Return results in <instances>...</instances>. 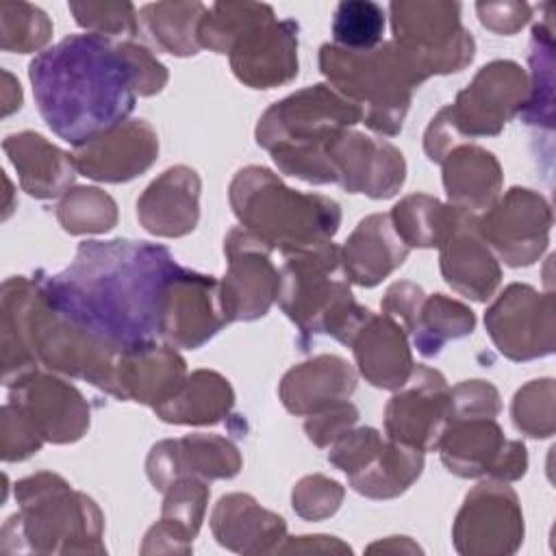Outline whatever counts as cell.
<instances>
[{"instance_id":"1","label":"cell","mask_w":556,"mask_h":556,"mask_svg":"<svg viewBox=\"0 0 556 556\" xmlns=\"http://www.w3.org/2000/svg\"><path fill=\"white\" fill-rule=\"evenodd\" d=\"M178 263L146 241H83L70 267L35 274L43 300L74 328L115 354L154 345Z\"/></svg>"},{"instance_id":"2","label":"cell","mask_w":556,"mask_h":556,"mask_svg":"<svg viewBox=\"0 0 556 556\" xmlns=\"http://www.w3.org/2000/svg\"><path fill=\"white\" fill-rule=\"evenodd\" d=\"M37 109L48 128L74 148L126 122L137 83L130 61L109 37L70 35L28 65Z\"/></svg>"},{"instance_id":"3","label":"cell","mask_w":556,"mask_h":556,"mask_svg":"<svg viewBox=\"0 0 556 556\" xmlns=\"http://www.w3.org/2000/svg\"><path fill=\"white\" fill-rule=\"evenodd\" d=\"M361 119L354 102L330 85H313L271 104L258 119L256 141L280 172L313 185L337 182L326 148Z\"/></svg>"},{"instance_id":"4","label":"cell","mask_w":556,"mask_h":556,"mask_svg":"<svg viewBox=\"0 0 556 556\" xmlns=\"http://www.w3.org/2000/svg\"><path fill=\"white\" fill-rule=\"evenodd\" d=\"M228 195L241 226L282 256L330 243L341 224L332 198L300 193L261 165L239 169Z\"/></svg>"},{"instance_id":"5","label":"cell","mask_w":556,"mask_h":556,"mask_svg":"<svg viewBox=\"0 0 556 556\" xmlns=\"http://www.w3.org/2000/svg\"><path fill=\"white\" fill-rule=\"evenodd\" d=\"M319 70L334 91L361 109L365 124L387 137L402 130L413 89L426 80L395 41H382L371 50L324 43Z\"/></svg>"},{"instance_id":"6","label":"cell","mask_w":556,"mask_h":556,"mask_svg":"<svg viewBox=\"0 0 556 556\" xmlns=\"http://www.w3.org/2000/svg\"><path fill=\"white\" fill-rule=\"evenodd\" d=\"M278 304L302 337L330 334L350 345L371 315L356 304L341 267V248L332 241L282 256Z\"/></svg>"},{"instance_id":"7","label":"cell","mask_w":556,"mask_h":556,"mask_svg":"<svg viewBox=\"0 0 556 556\" xmlns=\"http://www.w3.org/2000/svg\"><path fill=\"white\" fill-rule=\"evenodd\" d=\"M15 513L2 528V543L22 539L33 552H104L102 513L91 497L61 476L39 471L15 484Z\"/></svg>"},{"instance_id":"8","label":"cell","mask_w":556,"mask_h":556,"mask_svg":"<svg viewBox=\"0 0 556 556\" xmlns=\"http://www.w3.org/2000/svg\"><path fill=\"white\" fill-rule=\"evenodd\" d=\"M389 11L393 41L415 61L426 78L460 72L471 63L476 43L460 24L458 2H393Z\"/></svg>"},{"instance_id":"9","label":"cell","mask_w":556,"mask_h":556,"mask_svg":"<svg viewBox=\"0 0 556 556\" xmlns=\"http://www.w3.org/2000/svg\"><path fill=\"white\" fill-rule=\"evenodd\" d=\"M328 460L348 473L350 486L371 500L402 495L424 469V452L376 428H352L328 447Z\"/></svg>"},{"instance_id":"10","label":"cell","mask_w":556,"mask_h":556,"mask_svg":"<svg viewBox=\"0 0 556 556\" xmlns=\"http://www.w3.org/2000/svg\"><path fill=\"white\" fill-rule=\"evenodd\" d=\"M437 450L447 471L460 478L491 476L513 482L528 469L526 445L506 439L495 417H452Z\"/></svg>"},{"instance_id":"11","label":"cell","mask_w":556,"mask_h":556,"mask_svg":"<svg viewBox=\"0 0 556 556\" xmlns=\"http://www.w3.org/2000/svg\"><path fill=\"white\" fill-rule=\"evenodd\" d=\"M528 93L530 83L523 67L500 59L480 67L445 111L463 139L500 135L504 124L523 111Z\"/></svg>"},{"instance_id":"12","label":"cell","mask_w":556,"mask_h":556,"mask_svg":"<svg viewBox=\"0 0 556 556\" xmlns=\"http://www.w3.org/2000/svg\"><path fill=\"white\" fill-rule=\"evenodd\" d=\"M228 271L219 282L226 321L263 317L278 300L280 269L271 263V248L248 228H232L224 239Z\"/></svg>"},{"instance_id":"13","label":"cell","mask_w":556,"mask_h":556,"mask_svg":"<svg viewBox=\"0 0 556 556\" xmlns=\"http://www.w3.org/2000/svg\"><path fill=\"white\" fill-rule=\"evenodd\" d=\"M549 228V202L523 187H513L478 217V232L493 254L510 267L532 265L547 248Z\"/></svg>"},{"instance_id":"14","label":"cell","mask_w":556,"mask_h":556,"mask_svg":"<svg viewBox=\"0 0 556 556\" xmlns=\"http://www.w3.org/2000/svg\"><path fill=\"white\" fill-rule=\"evenodd\" d=\"M484 326L495 348L510 361H532L554 352V298L528 285H508L489 306Z\"/></svg>"},{"instance_id":"15","label":"cell","mask_w":556,"mask_h":556,"mask_svg":"<svg viewBox=\"0 0 556 556\" xmlns=\"http://www.w3.org/2000/svg\"><path fill=\"white\" fill-rule=\"evenodd\" d=\"M450 389L441 371L415 365L384 408L387 437L421 452L437 450L452 415Z\"/></svg>"},{"instance_id":"16","label":"cell","mask_w":556,"mask_h":556,"mask_svg":"<svg viewBox=\"0 0 556 556\" xmlns=\"http://www.w3.org/2000/svg\"><path fill=\"white\" fill-rule=\"evenodd\" d=\"M460 554H513L523 539V517L517 495L502 480H489L469 491L452 530Z\"/></svg>"},{"instance_id":"17","label":"cell","mask_w":556,"mask_h":556,"mask_svg":"<svg viewBox=\"0 0 556 556\" xmlns=\"http://www.w3.org/2000/svg\"><path fill=\"white\" fill-rule=\"evenodd\" d=\"M226 324L219 282L180 265L167 287L161 339L172 348L195 350Z\"/></svg>"},{"instance_id":"18","label":"cell","mask_w":556,"mask_h":556,"mask_svg":"<svg viewBox=\"0 0 556 556\" xmlns=\"http://www.w3.org/2000/svg\"><path fill=\"white\" fill-rule=\"evenodd\" d=\"M337 182L350 193H365L376 200L391 198L406 178L402 152L384 139L356 130H341L326 148Z\"/></svg>"},{"instance_id":"19","label":"cell","mask_w":556,"mask_h":556,"mask_svg":"<svg viewBox=\"0 0 556 556\" xmlns=\"http://www.w3.org/2000/svg\"><path fill=\"white\" fill-rule=\"evenodd\" d=\"M9 389V402L20 406L43 441L72 443L87 432L89 406L70 382L35 369Z\"/></svg>"},{"instance_id":"20","label":"cell","mask_w":556,"mask_h":556,"mask_svg":"<svg viewBox=\"0 0 556 556\" xmlns=\"http://www.w3.org/2000/svg\"><path fill=\"white\" fill-rule=\"evenodd\" d=\"M159 137L146 119H126L109 132L74 148L76 172L100 182H126L150 169Z\"/></svg>"},{"instance_id":"21","label":"cell","mask_w":556,"mask_h":556,"mask_svg":"<svg viewBox=\"0 0 556 556\" xmlns=\"http://www.w3.org/2000/svg\"><path fill=\"white\" fill-rule=\"evenodd\" d=\"M235 76L252 89H271L298 74V24L276 15L248 30L230 50Z\"/></svg>"},{"instance_id":"22","label":"cell","mask_w":556,"mask_h":556,"mask_svg":"<svg viewBox=\"0 0 556 556\" xmlns=\"http://www.w3.org/2000/svg\"><path fill=\"white\" fill-rule=\"evenodd\" d=\"M148 478L165 491L174 480L193 476L200 480L232 478L241 469L237 445L217 434H187L156 443L148 454Z\"/></svg>"},{"instance_id":"23","label":"cell","mask_w":556,"mask_h":556,"mask_svg":"<svg viewBox=\"0 0 556 556\" xmlns=\"http://www.w3.org/2000/svg\"><path fill=\"white\" fill-rule=\"evenodd\" d=\"M441 274L445 282L460 295L486 302L502 278L497 256L478 232V217L467 211H458V217L439 245Z\"/></svg>"},{"instance_id":"24","label":"cell","mask_w":556,"mask_h":556,"mask_svg":"<svg viewBox=\"0 0 556 556\" xmlns=\"http://www.w3.org/2000/svg\"><path fill=\"white\" fill-rule=\"evenodd\" d=\"M200 178L187 165H174L154 178L137 200L141 226L156 237L189 235L200 217Z\"/></svg>"},{"instance_id":"25","label":"cell","mask_w":556,"mask_h":556,"mask_svg":"<svg viewBox=\"0 0 556 556\" xmlns=\"http://www.w3.org/2000/svg\"><path fill=\"white\" fill-rule=\"evenodd\" d=\"M356 389V374L348 361L334 354H319L291 367L278 387L285 408L293 415H315L345 402Z\"/></svg>"},{"instance_id":"26","label":"cell","mask_w":556,"mask_h":556,"mask_svg":"<svg viewBox=\"0 0 556 556\" xmlns=\"http://www.w3.org/2000/svg\"><path fill=\"white\" fill-rule=\"evenodd\" d=\"M408 245L397 235L391 215L374 213L358 222L341 248V267L350 282L376 287L408 256Z\"/></svg>"},{"instance_id":"27","label":"cell","mask_w":556,"mask_h":556,"mask_svg":"<svg viewBox=\"0 0 556 556\" xmlns=\"http://www.w3.org/2000/svg\"><path fill=\"white\" fill-rule=\"evenodd\" d=\"M350 348L354 350L363 378L378 389H400L415 367L406 330L384 313H371L354 334Z\"/></svg>"},{"instance_id":"28","label":"cell","mask_w":556,"mask_h":556,"mask_svg":"<svg viewBox=\"0 0 556 556\" xmlns=\"http://www.w3.org/2000/svg\"><path fill=\"white\" fill-rule=\"evenodd\" d=\"M187 380L182 356L172 345L154 343L143 350L119 354L115 367V397L159 406Z\"/></svg>"},{"instance_id":"29","label":"cell","mask_w":556,"mask_h":556,"mask_svg":"<svg viewBox=\"0 0 556 556\" xmlns=\"http://www.w3.org/2000/svg\"><path fill=\"white\" fill-rule=\"evenodd\" d=\"M211 528L224 547L245 554L278 552L280 541L287 539L285 519L243 493L224 495L215 504Z\"/></svg>"},{"instance_id":"30","label":"cell","mask_w":556,"mask_h":556,"mask_svg":"<svg viewBox=\"0 0 556 556\" xmlns=\"http://www.w3.org/2000/svg\"><path fill=\"white\" fill-rule=\"evenodd\" d=\"M2 148L17 169L20 185L28 195L52 200L70 191L76 176L72 154L30 130L9 135L2 141Z\"/></svg>"},{"instance_id":"31","label":"cell","mask_w":556,"mask_h":556,"mask_svg":"<svg viewBox=\"0 0 556 556\" xmlns=\"http://www.w3.org/2000/svg\"><path fill=\"white\" fill-rule=\"evenodd\" d=\"M443 185L450 206L460 211H486L500 195L502 167L480 146H458L443 161Z\"/></svg>"},{"instance_id":"32","label":"cell","mask_w":556,"mask_h":556,"mask_svg":"<svg viewBox=\"0 0 556 556\" xmlns=\"http://www.w3.org/2000/svg\"><path fill=\"white\" fill-rule=\"evenodd\" d=\"M235 404L230 382L211 369H198L187 376L185 384L165 402L154 406V413L167 424L206 426L222 421Z\"/></svg>"},{"instance_id":"33","label":"cell","mask_w":556,"mask_h":556,"mask_svg":"<svg viewBox=\"0 0 556 556\" xmlns=\"http://www.w3.org/2000/svg\"><path fill=\"white\" fill-rule=\"evenodd\" d=\"M473 326L476 315L469 306L443 293H434L424 298L410 337L419 354L432 358L443 350L447 341L471 334Z\"/></svg>"},{"instance_id":"34","label":"cell","mask_w":556,"mask_h":556,"mask_svg":"<svg viewBox=\"0 0 556 556\" xmlns=\"http://www.w3.org/2000/svg\"><path fill=\"white\" fill-rule=\"evenodd\" d=\"M458 211L432 195L413 193L393 206L391 222L408 248H439L450 235Z\"/></svg>"},{"instance_id":"35","label":"cell","mask_w":556,"mask_h":556,"mask_svg":"<svg viewBox=\"0 0 556 556\" xmlns=\"http://www.w3.org/2000/svg\"><path fill=\"white\" fill-rule=\"evenodd\" d=\"M204 11L206 4L202 2H154L141 9V22L156 48L189 56L200 50L198 24Z\"/></svg>"},{"instance_id":"36","label":"cell","mask_w":556,"mask_h":556,"mask_svg":"<svg viewBox=\"0 0 556 556\" xmlns=\"http://www.w3.org/2000/svg\"><path fill=\"white\" fill-rule=\"evenodd\" d=\"M274 15V9L258 2H215L206 7L198 24V43L219 54H230L232 46L256 24Z\"/></svg>"},{"instance_id":"37","label":"cell","mask_w":556,"mask_h":556,"mask_svg":"<svg viewBox=\"0 0 556 556\" xmlns=\"http://www.w3.org/2000/svg\"><path fill=\"white\" fill-rule=\"evenodd\" d=\"M56 217L70 235H98L115 226L117 206L98 187H74L61 198Z\"/></svg>"},{"instance_id":"38","label":"cell","mask_w":556,"mask_h":556,"mask_svg":"<svg viewBox=\"0 0 556 556\" xmlns=\"http://www.w3.org/2000/svg\"><path fill=\"white\" fill-rule=\"evenodd\" d=\"M384 11L369 0L339 2L332 15L334 46L345 50H371L382 43Z\"/></svg>"},{"instance_id":"39","label":"cell","mask_w":556,"mask_h":556,"mask_svg":"<svg viewBox=\"0 0 556 556\" xmlns=\"http://www.w3.org/2000/svg\"><path fill=\"white\" fill-rule=\"evenodd\" d=\"M532 85L528 102L521 111L528 124L552 126V67H554V39L549 24H536L532 28L530 46Z\"/></svg>"},{"instance_id":"40","label":"cell","mask_w":556,"mask_h":556,"mask_svg":"<svg viewBox=\"0 0 556 556\" xmlns=\"http://www.w3.org/2000/svg\"><path fill=\"white\" fill-rule=\"evenodd\" d=\"M52 22L28 2L0 4V48L7 52H33L50 41Z\"/></svg>"},{"instance_id":"41","label":"cell","mask_w":556,"mask_h":556,"mask_svg":"<svg viewBox=\"0 0 556 556\" xmlns=\"http://www.w3.org/2000/svg\"><path fill=\"white\" fill-rule=\"evenodd\" d=\"M513 421L517 430L534 439L554 434V380H532L515 393Z\"/></svg>"},{"instance_id":"42","label":"cell","mask_w":556,"mask_h":556,"mask_svg":"<svg viewBox=\"0 0 556 556\" xmlns=\"http://www.w3.org/2000/svg\"><path fill=\"white\" fill-rule=\"evenodd\" d=\"M163 493H165L163 519L178 526L193 539L200 530V523L206 510V500H208L206 480L185 476L174 480Z\"/></svg>"},{"instance_id":"43","label":"cell","mask_w":556,"mask_h":556,"mask_svg":"<svg viewBox=\"0 0 556 556\" xmlns=\"http://www.w3.org/2000/svg\"><path fill=\"white\" fill-rule=\"evenodd\" d=\"M76 24L89 33L109 35H137V11L130 2H70L67 4Z\"/></svg>"},{"instance_id":"44","label":"cell","mask_w":556,"mask_h":556,"mask_svg":"<svg viewBox=\"0 0 556 556\" xmlns=\"http://www.w3.org/2000/svg\"><path fill=\"white\" fill-rule=\"evenodd\" d=\"M343 500V486L337 480H330L321 473H313L302 478L293 486V510L311 521L330 517Z\"/></svg>"},{"instance_id":"45","label":"cell","mask_w":556,"mask_h":556,"mask_svg":"<svg viewBox=\"0 0 556 556\" xmlns=\"http://www.w3.org/2000/svg\"><path fill=\"white\" fill-rule=\"evenodd\" d=\"M0 434H2V458L7 463L24 460L30 454L39 452V447L43 445L41 434L33 428V424L13 402H7L2 406Z\"/></svg>"},{"instance_id":"46","label":"cell","mask_w":556,"mask_h":556,"mask_svg":"<svg viewBox=\"0 0 556 556\" xmlns=\"http://www.w3.org/2000/svg\"><path fill=\"white\" fill-rule=\"evenodd\" d=\"M452 417H497L502 410L500 393L491 382L465 380L450 389Z\"/></svg>"},{"instance_id":"47","label":"cell","mask_w":556,"mask_h":556,"mask_svg":"<svg viewBox=\"0 0 556 556\" xmlns=\"http://www.w3.org/2000/svg\"><path fill=\"white\" fill-rule=\"evenodd\" d=\"M356 421H358V408L345 400L321 413L311 415L304 424V430L317 447H330L339 437L352 430Z\"/></svg>"},{"instance_id":"48","label":"cell","mask_w":556,"mask_h":556,"mask_svg":"<svg viewBox=\"0 0 556 556\" xmlns=\"http://www.w3.org/2000/svg\"><path fill=\"white\" fill-rule=\"evenodd\" d=\"M424 298H426V293L419 285L402 280V282H395L387 289L380 306H382V313L387 317L397 321L406 330V334H410V330L417 321Z\"/></svg>"},{"instance_id":"49","label":"cell","mask_w":556,"mask_h":556,"mask_svg":"<svg viewBox=\"0 0 556 556\" xmlns=\"http://www.w3.org/2000/svg\"><path fill=\"white\" fill-rule=\"evenodd\" d=\"M480 24L497 35H513L532 17V7L526 2H478Z\"/></svg>"}]
</instances>
